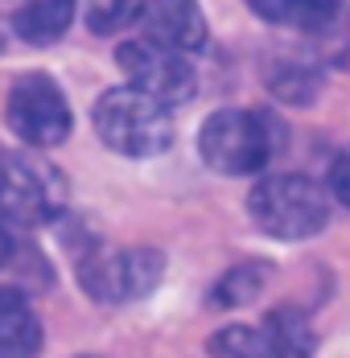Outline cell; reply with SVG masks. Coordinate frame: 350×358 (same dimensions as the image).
Listing matches in <instances>:
<instances>
[{
	"mask_svg": "<svg viewBox=\"0 0 350 358\" xmlns=\"http://www.w3.org/2000/svg\"><path fill=\"white\" fill-rule=\"evenodd\" d=\"M247 215L272 239H314L330 222V198L305 173H268L251 185Z\"/></svg>",
	"mask_w": 350,
	"mask_h": 358,
	"instance_id": "1",
	"label": "cell"
},
{
	"mask_svg": "<svg viewBox=\"0 0 350 358\" xmlns=\"http://www.w3.org/2000/svg\"><path fill=\"white\" fill-rule=\"evenodd\" d=\"M95 132L120 157H157L174 144L169 108L136 87H111L95 99Z\"/></svg>",
	"mask_w": 350,
	"mask_h": 358,
	"instance_id": "2",
	"label": "cell"
},
{
	"mask_svg": "<svg viewBox=\"0 0 350 358\" xmlns=\"http://www.w3.org/2000/svg\"><path fill=\"white\" fill-rule=\"evenodd\" d=\"M198 152L214 173H227V178L264 173L268 161L276 157V124L260 111L223 108L202 124Z\"/></svg>",
	"mask_w": 350,
	"mask_h": 358,
	"instance_id": "3",
	"label": "cell"
},
{
	"mask_svg": "<svg viewBox=\"0 0 350 358\" xmlns=\"http://www.w3.org/2000/svg\"><path fill=\"white\" fill-rule=\"evenodd\" d=\"M66 178L37 152L0 157V218L13 227H46L66 215Z\"/></svg>",
	"mask_w": 350,
	"mask_h": 358,
	"instance_id": "4",
	"label": "cell"
},
{
	"mask_svg": "<svg viewBox=\"0 0 350 358\" xmlns=\"http://www.w3.org/2000/svg\"><path fill=\"white\" fill-rule=\"evenodd\" d=\"M165 272V255L157 248H95L78 259V285L99 305H124L148 296Z\"/></svg>",
	"mask_w": 350,
	"mask_h": 358,
	"instance_id": "5",
	"label": "cell"
},
{
	"mask_svg": "<svg viewBox=\"0 0 350 358\" xmlns=\"http://www.w3.org/2000/svg\"><path fill=\"white\" fill-rule=\"evenodd\" d=\"M4 120L29 148H54V144L66 141L70 128H74L66 95L50 74H21L8 87Z\"/></svg>",
	"mask_w": 350,
	"mask_h": 358,
	"instance_id": "6",
	"label": "cell"
},
{
	"mask_svg": "<svg viewBox=\"0 0 350 358\" xmlns=\"http://www.w3.org/2000/svg\"><path fill=\"white\" fill-rule=\"evenodd\" d=\"M115 62H120V71L128 74V83H132L136 91L161 99L165 108L194 99V91H198V74L190 66V58L177 54V50L157 45V41H148V37L124 41V45L115 50Z\"/></svg>",
	"mask_w": 350,
	"mask_h": 358,
	"instance_id": "7",
	"label": "cell"
},
{
	"mask_svg": "<svg viewBox=\"0 0 350 358\" xmlns=\"http://www.w3.org/2000/svg\"><path fill=\"white\" fill-rule=\"evenodd\" d=\"M140 29H144L148 41L177 50V54H198L210 41L206 17H202L198 0H144Z\"/></svg>",
	"mask_w": 350,
	"mask_h": 358,
	"instance_id": "8",
	"label": "cell"
},
{
	"mask_svg": "<svg viewBox=\"0 0 350 358\" xmlns=\"http://www.w3.org/2000/svg\"><path fill=\"white\" fill-rule=\"evenodd\" d=\"M264 83L288 108H309L321 87H326V71L317 50H297V45H276L264 58Z\"/></svg>",
	"mask_w": 350,
	"mask_h": 358,
	"instance_id": "9",
	"label": "cell"
},
{
	"mask_svg": "<svg viewBox=\"0 0 350 358\" xmlns=\"http://www.w3.org/2000/svg\"><path fill=\"white\" fill-rule=\"evenodd\" d=\"M41 322L17 288H0V358H37Z\"/></svg>",
	"mask_w": 350,
	"mask_h": 358,
	"instance_id": "10",
	"label": "cell"
},
{
	"mask_svg": "<svg viewBox=\"0 0 350 358\" xmlns=\"http://www.w3.org/2000/svg\"><path fill=\"white\" fill-rule=\"evenodd\" d=\"M251 13L268 25H284V29H297V34H309L314 37L317 29H326L342 0H247Z\"/></svg>",
	"mask_w": 350,
	"mask_h": 358,
	"instance_id": "11",
	"label": "cell"
},
{
	"mask_svg": "<svg viewBox=\"0 0 350 358\" xmlns=\"http://www.w3.org/2000/svg\"><path fill=\"white\" fill-rule=\"evenodd\" d=\"M210 358H288L284 346H280L276 329L268 325V317L260 325H223L214 329L206 342Z\"/></svg>",
	"mask_w": 350,
	"mask_h": 358,
	"instance_id": "12",
	"label": "cell"
},
{
	"mask_svg": "<svg viewBox=\"0 0 350 358\" xmlns=\"http://www.w3.org/2000/svg\"><path fill=\"white\" fill-rule=\"evenodd\" d=\"M74 21V0H25L13 13V34L29 45H50L70 29Z\"/></svg>",
	"mask_w": 350,
	"mask_h": 358,
	"instance_id": "13",
	"label": "cell"
},
{
	"mask_svg": "<svg viewBox=\"0 0 350 358\" xmlns=\"http://www.w3.org/2000/svg\"><path fill=\"white\" fill-rule=\"evenodd\" d=\"M272 276V264H260V259H247V264H235L231 272H223V280L214 285L210 301L223 305V309H239V305H251L264 285Z\"/></svg>",
	"mask_w": 350,
	"mask_h": 358,
	"instance_id": "14",
	"label": "cell"
},
{
	"mask_svg": "<svg viewBox=\"0 0 350 358\" xmlns=\"http://www.w3.org/2000/svg\"><path fill=\"white\" fill-rule=\"evenodd\" d=\"M144 0H87V29L99 37H111L140 21Z\"/></svg>",
	"mask_w": 350,
	"mask_h": 358,
	"instance_id": "15",
	"label": "cell"
},
{
	"mask_svg": "<svg viewBox=\"0 0 350 358\" xmlns=\"http://www.w3.org/2000/svg\"><path fill=\"white\" fill-rule=\"evenodd\" d=\"M314 41H317V58L321 62H334V66L350 71V4L338 8V17L326 29H317Z\"/></svg>",
	"mask_w": 350,
	"mask_h": 358,
	"instance_id": "16",
	"label": "cell"
},
{
	"mask_svg": "<svg viewBox=\"0 0 350 358\" xmlns=\"http://www.w3.org/2000/svg\"><path fill=\"white\" fill-rule=\"evenodd\" d=\"M326 189L334 194L338 206H346L350 210V144L330 161V169H326Z\"/></svg>",
	"mask_w": 350,
	"mask_h": 358,
	"instance_id": "17",
	"label": "cell"
},
{
	"mask_svg": "<svg viewBox=\"0 0 350 358\" xmlns=\"http://www.w3.org/2000/svg\"><path fill=\"white\" fill-rule=\"evenodd\" d=\"M13 251H17V243H13V231H8V222L0 218V268L13 259Z\"/></svg>",
	"mask_w": 350,
	"mask_h": 358,
	"instance_id": "18",
	"label": "cell"
},
{
	"mask_svg": "<svg viewBox=\"0 0 350 358\" xmlns=\"http://www.w3.org/2000/svg\"><path fill=\"white\" fill-rule=\"evenodd\" d=\"M78 358H99V355H78Z\"/></svg>",
	"mask_w": 350,
	"mask_h": 358,
	"instance_id": "19",
	"label": "cell"
},
{
	"mask_svg": "<svg viewBox=\"0 0 350 358\" xmlns=\"http://www.w3.org/2000/svg\"><path fill=\"white\" fill-rule=\"evenodd\" d=\"M0 41H4V29H0Z\"/></svg>",
	"mask_w": 350,
	"mask_h": 358,
	"instance_id": "20",
	"label": "cell"
}]
</instances>
